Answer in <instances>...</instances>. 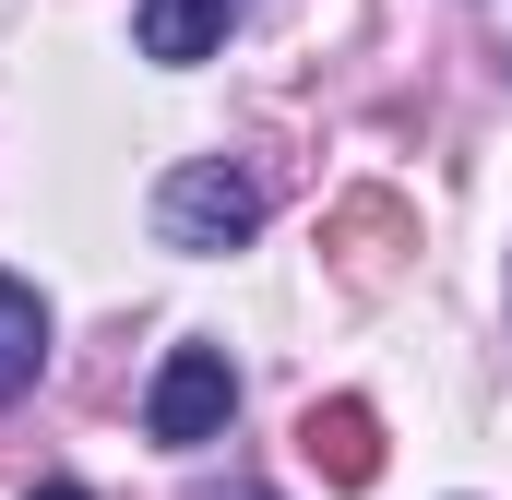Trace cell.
Instances as JSON below:
<instances>
[{
    "label": "cell",
    "instance_id": "obj_3",
    "mask_svg": "<svg viewBox=\"0 0 512 500\" xmlns=\"http://www.w3.org/2000/svg\"><path fill=\"white\" fill-rule=\"evenodd\" d=\"M322 250H334V262H346V274H358V286H382L393 262H405V250H417V215H405V203H393V191H346V203H334V215H322Z\"/></svg>",
    "mask_w": 512,
    "mask_h": 500
},
{
    "label": "cell",
    "instance_id": "obj_5",
    "mask_svg": "<svg viewBox=\"0 0 512 500\" xmlns=\"http://www.w3.org/2000/svg\"><path fill=\"white\" fill-rule=\"evenodd\" d=\"M251 0H143L131 12V48L143 60H167V72H191V60H215L227 48V24H239Z\"/></svg>",
    "mask_w": 512,
    "mask_h": 500
},
{
    "label": "cell",
    "instance_id": "obj_2",
    "mask_svg": "<svg viewBox=\"0 0 512 500\" xmlns=\"http://www.w3.org/2000/svg\"><path fill=\"white\" fill-rule=\"evenodd\" d=\"M227 417H239V370H227V346H167V370H155V393H143V441L203 453Z\"/></svg>",
    "mask_w": 512,
    "mask_h": 500
},
{
    "label": "cell",
    "instance_id": "obj_6",
    "mask_svg": "<svg viewBox=\"0 0 512 500\" xmlns=\"http://www.w3.org/2000/svg\"><path fill=\"white\" fill-rule=\"evenodd\" d=\"M36 370H48V298L24 274H0V405H24Z\"/></svg>",
    "mask_w": 512,
    "mask_h": 500
},
{
    "label": "cell",
    "instance_id": "obj_1",
    "mask_svg": "<svg viewBox=\"0 0 512 500\" xmlns=\"http://www.w3.org/2000/svg\"><path fill=\"white\" fill-rule=\"evenodd\" d=\"M155 239L167 250H251L262 239V179L227 155H179L155 179Z\"/></svg>",
    "mask_w": 512,
    "mask_h": 500
},
{
    "label": "cell",
    "instance_id": "obj_4",
    "mask_svg": "<svg viewBox=\"0 0 512 500\" xmlns=\"http://www.w3.org/2000/svg\"><path fill=\"white\" fill-rule=\"evenodd\" d=\"M298 453H310L334 489H370V477H382V417H370L358 393H322V405L298 417Z\"/></svg>",
    "mask_w": 512,
    "mask_h": 500
},
{
    "label": "cell",
    "instance_id": "obj_7",
    "mask_svg": "<svg viewBox=\"0 0 512 500\" xmlns=\"http://www.w3.org/2000/svg\"><path fill=\"white\" fill-rule=\"evenodd\" d=\"M24 500H84V489H72V477H48V489H24Z\"/></svg>",
    "mask_w": 512,
    "mask_h": 500
},
{
    "label": "cell",
    "instance_id": "obj_8",
    "mask_svg": "<svg viewBox=\"0 0 512 500\" xmlns=\"http://www.w3.org/2000/svg\"><path fill=\"white\" fill-rule=\"evenodd\" d=\"M251 500H274V489H251Z\"/></svg>",
    "mask_w": 512,
    "mask_h": 500
}]
</instances>
